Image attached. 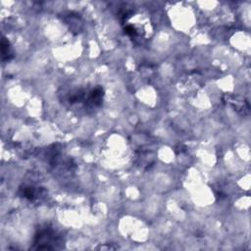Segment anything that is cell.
Returning a JSON list of instances; mask_svg holds the SVG:
<instances>
[{
	"label": "cell",
	"instance_id": "obj_1",
	"mask_svg": "<svg viewBox=\"0 0 251 251\" xmlns=\"http://www.w3.org/2000/svg\"><path fill=\"white\" fill-rule=\"evenodd\" d=\"M63 235L52 227L39 229L34 237L31 249L34 250H56L63 247Z\"/></svg>",
	"mask_w": 251,
	"mask_h": 251
},
{
	"label": "cell",
	"instance_id": "obj_2",
	"mask_svg": "<svg viewBox=\"0 0 251 251\" xmlns=\"http://www.w3.org/2000/svg\"><path fill=\"white\" fill-rule=\"evenodd\" d=\"M104 90L102 87H95L94 89L88 90V95H87V99L84 103L85 108L88 110H94L96 108H99L102 103H103V99H104Z\"/></svg>",
	"mask_w": 251,
	"mask_h": 251
},
{
	"label": "cell",
	"instance_id": "obj_3",
	"mask_svg": "<svg viewBox=\"0 0 251 251\" xmlns=\"http://www.w3.org/2000/svg\"><path fill=\"white\" fill-rule=\"evenodd\" d=\"M227 102L241 115H247L250 110V106L247 100L239 96H227Z\"/></svg>",
	"mask_w": 251,
	"mask_h": 251
},
{
	"label": "cell",
	"instance_id": "obj_4",
	"mask_svg": "<svg viewBox=\"0 0 251 251\" xmlns=\"http://www.w3.org/2000/svg\"><path fill=\"white\" fill-rule=\"evenodd\" d=\"M19 196L29 201H35L40 196V191L37 190V187H35L34 185L27 184L20 188Z\"/></svg>",
	"mask_w": 251,
	"mask_h": 251
},
{
	"label": "cell",
	"instance_id": "obj_5",
	"mask_svg": "<svg viewBox=\"0 0 251 251\" xmlns=\"http://www.w3.org/2000/svg\"><path fill=\"white\" fill-rule=\"evenodd\" d=\"M1 57H2V61H10L13 59L14 57V53L11 47V44L9 42V40L6 37H2L1 40Z\"/></svg>",
	"mask_w": 251,
	"mask_h": 251
}]
</instances>
